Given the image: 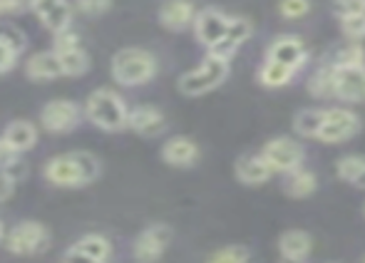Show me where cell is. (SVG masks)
<instances>
[{"label": "cell", "instance_id": "9a60e30c", "mask_svg": "<svg viewBox=\"0 0 365 263\" xmlns=\"http://www.w3.org/2000/svg\"><path fill=\"white\" fill-rule=\"evenodd\" d=\"M236 179L246 187H259V184H266L274 174V169L266 164V159L261 154H244V157L236 159L234 164Z\"/></svg>", "mask_w": 365, "mask_h": 263}, {"label": "cell", "instance_id": "7402d4cb", "mask_svg": "<svg viewBox=\"0 0 365 263\" xmlns=\"http://www.w3.org/2000/svg\"><path fill=\"white\" fill-rule=\"evenodd\" d=\"M316 189H318V179H316V174L308 172V169L298 167L286 174L284 192L289 194L291 199H308V197H313Z\"/></svg>", "mask_w": 365, "mask_h": 263}, {"label": "cell", "instance_id": "e0dca14e", "mask_svg": "<svg viewBox=\"0 0 365 263\" xmlns=\"http://www.w3.org/2000/svg\"><path fill=\"white\" fill-rule=\"evenodd\" d=\"M199 147L189 137H172L164 142L162 159L169 167H194L199 162Z\"/></svg>", "mask_w": 365, "mask_h": 263}, {"label": "cell", "instance_id": "d6a6232c", "mask_svg": "<svg viewBox=\"0 0 365 263\" xmlns=\"http://www.w3.org/2000/svg\"><path fill=\"white\" fill-rule=\"evenodd\" d=\"M341 30L348 38H365V13L341 18Z\"/></svg>", "mask_w": 365, "mask_h": 263}, {"label": "cell", "instance_id": "5bb4252c", "mask_svg": "<svg viewBox=\"0 0 365 263\" xmlns=\"http://www.w3.org/2000/svg\"><path fill=\"white\" fill-rule=\"evenodd\" d=\"M127 130L142 134V137H157L167 130V117L162 115V110L149 105H140L135 110H130V120H127Z\"/></svg>", "mask_w": 365, "mask_h": 263}, {"label": "cell", "instance_id": "f35d334b", "mask_svg": "<svg viewBox=\"0 0 365 263\" xmlns=\"http://www.w3.org/2000/svg\"><path fill=\"white\" fill-rule=\"evenodd\" d=\"M15 60H18V53H15V50L10 48L3 38H0V75H3V72H8V70H13Z\"/></svg>", "mask_w": 365, "mask_h": 263}, {"label": "cell", "instance_id": "60d3db41", "mask_svg": "<svg viewBox=\"0 0 365 263\" xmlns=\"http://www.w3.org/2000/svg\"><path fill=\"white\" fill-rule=\"evenodd\" d=\"M60 263H100V261H95V259H90L87 254H82L77 246H70V249L63 254V261H60Z\"/></svg>", "mask_w": 365, "mask_h": 263}, {"label": "cell", "instance_id": "484cf974", "mask_svg": "<svg viewBox=\"0 0 365 263\" xmlns=\"http://www.w3.org/2000/svg\"><path fill=\"white\" fill-rule=\"evenodd\" d=\"M308 90L313 97H336V67L328 65L313 72V77L308 80Z\"/></svg>", "mask_w": 365, "mask_h": 263}, {"label": "cell", "instance_id": "5b68a950", "mask_svg": "<svg viewBox=\"0 0 365 263\" xmlns=\"http://www.w3.org/2000/svg\"><path fill=\"white\" fill-rule=\"evenodd\" d=\"M85 117V107L73 100H53L40 110V127L53 134L73 132Z\"/></svg>", "mask_w": 365, "mask_h": 263}, {"label": "cell", "instance_id": "4dcf8cb0", "mask_svg": "<svg viewBox=\"0 0 365 263\" xmlns=\"http://www.w3.org/2000/svg\"><path fill=\"white\" fill-rule=\"evenodd\" d=\"M73 157H75L77 167L82 169V174H85V182L87 184L95 182V179L100 177L102 164H100V159H97L92 152H73Z\"/></svg>", "mask_w": 365, "mask_h": 263}, {"label": "cell", "instance_id": "2e32d148", "mask_svg": "<svg viewBox=\"0 0 365 263\" xmlns=\"http://www.w3.org/2000/svg\"><path fill=\"white\" fill-rule=\"evenodd\" d=\"M266 60H274V63H281V65L291 67V70H298V67L308 60V55L301 40L293 38V35H286V38H279L271 43L269 53H266Z\"/></svg>", "mask_w": 365, "mask_h": 263}, {"label": "cell", "instance_id": "ac0fdd59", "mask_svg": "<svg viewBox=\"0 0 365 263\" xmlns=\"http://www.w3.org/2000/svg\"><path fill=\"white\" fill-rule=\"evenodd\" d=\"M251 33H254V25H251L249 20L246 18H231L226 38L221 40L219 45H214V48L209 50V55H217V58H221V60H231L236 55V50H239V45L251 38Z\"/></svg>", "mask_w": 365, "mask_h": 263}, {"label": "cell", "instance_id": "3957f363", "mask_svg": "<svg viewBox=\"0 0 365 263\" xmlns=\"http://www.w3.org/2000/svg\"><path fill=\"white\" fill-rule=\"evenodd\" d=\"M226 75H229V60H221L217 55H207V58L202 60V65L184 72V75L179 77L177 87L182 95L199 97V95H207V92L217 90L221 82L226 80Z\"/></svg>", "mask_w": 365, "mask_h": 263}, {"label": "cell", "instance_id": "ee69618b", "mask_svg": "<svg viewBox=\"0 0 365 263\" xmlns=\"http://www.w3.org/2000/svg\"><path fill=\"white\" fill-rule=\"evenodd\" d=\"M0 239H3V224H0Z\"/></svg>", "mask_w": 365, "mask_h": 263}, {"label": "cell", "instance_id": "f1b7e54d", "mask_svg": "<svg viewBox=\"0 0 365 263\" xmlns=\"http://www.w3.org/2000/svg\"><path fill=\"white\" fill-rule=\"evenodd\" d=\"M207 263H251V256L244 246H224V249L214 251Z\"/></svg>", "mask_w": 365, "mask_h": 263}, {"label": "cell", "instance_id": "7a4b0ae2", "mask_svg": "<svg viewBox=\"0 0 365 263\" xmlns=\"http://www.w3.org/2000/svg\"><path fill=\"white\" fill-rule=\"evenodd\" d=\"M110 67L115 82L125 87L147 85L157 75V60H154L152 53H147L142 48H125L120 53H115Z\"/></svg>", "mask_w": 365, "mask_h": 263}, {"label": "cell", "instance_id": "d4e9b609", "mask_svg": "<svg viewBox=\"0 0 365 263\" xmlns=\"http://www.w3.org/2000/svg\"><path fill=\"white\" fill-rule=\"evenodd\" d=\"M293 77H296V70H291V67L281 63H274V60H266L259 70V82L266 87H284L289 85Z\"/></svg>", "mask_w": 365, "mask_h": 263}, {"label": "cell", "instance_id": "277c9868", "mask_svg": "<svg viewBox=\"0 0 365 263\" xmlns=\"http://www.w3.org/2000/svg\"><path fill=\"white\" fill-rule=\"evenodd\" d=\"M50 246V231L38 221H20L5 236V249L15 256H38Z\"/></svg>", "mask_w": 365, "mask_h": 263}, {"label": "cell", "instance_id": "52a82bcc", "mask_svg": "<svg viewBox=\"0 0 365 263\" xmlns=\"http://www.w3.org/2000/svg\"><path fill=\"white\" fill-rule=\"evenodd\" d=\"M169 241H172V229L164 224L147 226L140 236H137L135 246H132V254H135L137 263H157L167 251Z\"/></svg>", "mask_w": 365, "mask_h": 263}, {"label": "cell", "instance_id": "d6986e66", "mask_svg": "<svg viewBox=\"0 0 365 263\" xmlns=\"http://www.w3.org/2000/svg\"><path fill=\"white\" fill-rule=\"evenodd\" d=\"M25 75L28 80L35 82H50L55 77H63V65H60V58L55 50H45V53H35L33 58H28L25 63Z\"/></svg>", "mask_w": 365, "mask_h": 263}, {"label": "cell", "instance_id": "d590c367", "mask_svg": "<svg viewBox=\"0 0 365 263\" xmlns=\"http://www.w3.org/2000/svg\"><path fill=\"white\" fill-rule=\"evenodd\" d=\"M0 38H3L18 55L23 53L25 45H28V38H25V35L20 33V30H15V28H3V30H0Z\"/></svg>", "mask_w": 365, "mask_h": 263}, {"label": "cell", "instance_id": "7c38bea8", "mask_svg": "<svg viewBox=\"0 0 365 263\" xmlns=\"http://www.w3.org/2000/svg\"><path fill=\"white\" fill-rule=\"evenodd\" d=\"M336 97L343 102H365V65L336 67Z\"/></svg>", "mask_w": 365, "mask_h": 263}, {"label": "cell", "instance_id": "603a6c76", "mask_svg": "<svg viewBox=\"0 0 365 263\" xmlns=\"http://www.w3.org/2000/svg\"><path fill=\"white\" fill-rule=\"evenodd\" d=\"M326 112L328 110H318V107H313V110H301L293 117V132L306 139H318L323 122H326Z\"/></svg>", "mask_w": 365, "mask_h": 263}, {"label": "cell", "instance_id": "b9f144b4", "mask_svg": "<svg viewBox=\"0 0 365 263\" xmlns=\"http://www.w3.org/2000/svg\"><path fill=\"white\" fill-rule=\"evenodd\" d=\"M18 157H20V152H15V149L10 147V144L5 142L3 137H0V169H5L10 162H15Z\"/></svg>", "mask_w": 365, "mask_h": 263}, {"label": "cell", "instance_id": "ffe728a7", "mask_svg": "<svg viewBox=\"0 0 365 263\" xmlns=\"http://www.w3.org/2000/svg\"><path fill=\"white\" fill-rule=\"evenodd\" d=\"M313 249V241L306 231L301 229H291L286 231L284 236L279 239V251H281V259L291 261V263H303L311 256Z\"/></svg>", "mask_w": 365, "mask_h": 263}, {"label": "cell", "instance_id": "8992f818", "mask_svg": "<svg viewBox=\"0 0 365 263\" xmlns=\"http://www.w3.org/2000/svg\"><path fill=\"white\" fill-rule=\"evenodd\" d=\"M261 157L266 159V164H269L274 172L289 174L303 164V147L289 137H276L264 144Z\"/></svg>", "mask_w": 365, "mask_h": 263}, {"label": "cell", "instance_id": "4fadbf2b", "mask_svg": "<svg viewBox=\"0 0 365 263\" xmlns=\"http://www.w3.org/2000/svg\"><path fill=\"white\" fill-rule=\"evenodd\" d=\"M199 10L194 8L192 0H167V3L159 8V23L162 28L179 33V30H187L189 25H194Z\"/></svg>", "mask_w": 365, "mask_h": 263}, {"label": "cell", "instance_id": "30bf717a", "mask_svg": "<svg viewBox=\"0 0 365 263\" xmlns=\"http://www.w3.org/2000/svg\"><path fill=\"white\" fill-rule=\"evenodd\" d=\"M43 174L50 184L55 187H65V189H73V187H85V174L82 169L77 167L73 154H63V157H53L48 164L43 167Z\"/></svg>", "mask_w": 365, "mask_h": 263}, {"label": "cell", "instance_id": "f6af8a7d", "mask_svg": "<svg viewBox=\"0 0 365 263\" xmlns=\"http://www.w3.org/2000/svg\"><path fill=\"white\" fill-rule=\"evenodd\" d=\"M363 263H365V261H363Z\"/></svg>", "mask_w": 365, "mask_h": 263}, {"label": "cell", "instance_id": "44dd1931", "mask_svg": "<svg viewBox=\"0 0 365 263\" xmlns=\"http://www.w3.org/2000/svg\"><path fill=\"white\" fill-rule=\"evenodd\" d=\"M3 139L15 149V152H28V149H33L35 142H38V130H35L33 122L15 120V122H10V125L5 127Z\"/></svg>", "mask_w": 365, "mask_h": 263}, {"label": "cell", "instance_id": "cb8c5ba5", "mask_svg": "<svg viewBox=\"0 0 365 263\" xmlns=\"http://www.w3.org/2000/svg\"><path fill=\"white\" fill-rule=\"evenodd\" d=\"M336 174L343 182H351L365 189V157H356V154L341 157L336 162Z\"/></svg>", "mask_w": 365, "mask_h": 263}, {"label": "cell", "instance_id": "74e56055", "mask_svg": "<svg viewBox=\"0 0 365 263\" xmlns=\"http://www.w3.org/2000/svg\"><path fill=\"white\" fill-rule=\"evenodd\" d=\"M33 10V0H0V15H18Z\"/></svg>", "mask_w": 365, "mask_h": 263}, {"label": "cell", "instance_id": "f546056e", "mask_svg": "<svg viewBox=\"0 0 365 263\" xmlns=\"http://www.w3.org/2000/svg\"><path fill=\"white\" fill-rule=\"evenodd\" d=\"M358 65H365V53L361 45H346L333 58V67H358Z\"/></svg>", "mask_w": 365, "mask_h": 263}, {"label": "cell", "instance_id": "4316f807", "mask_svg": "<svg viewBox=\"0 0 365 263\" xmlns=\"http://www.w3.org/2000/svg\"><path fill=\"white\" fill-rule=\"evenodd\" d=\"M75 246L82 251V254H87L90 259H95V261H100V263H107V259H110V254H112V244L105 239V236H100V234L82 236V239L77 241Z\"/></svg>", "mask_w": 365, "mask_h": 263}, {"label": "cell", "instance_id": "1f68e13d", "mask_svg": "<svg viewBox=\"0 0 365 263\" xmlns=\"http://www.w3.org/2000/svg\"><path fill=\"white\" fill-rule=\"evenodd\" d=\"M279 10L286 20H298L306 18L308 10H311V0H281Z\"/></svg>", "mask_w": 365, "mask_h": 263}, {"label": "cell", "instance_id": "9c48e42d", "mask_svg": "<svg viewBox=\"0 0 365 263\" xmlns=\"http://www.w3.org/2000/svg\"><path fill=\"white\" fill-rule=\"evenodd\" d=\"M231 18L226 13H221L217 8H204L197 13V20H194V33H197V40L204 45L207 50H212L214 45H219L221 40L229 33Z\"/></svg>", "mask_w": 365, "mask_h": 263}, {"label": "cell", "instance_id": "836d02e7", "mask_svg": "<svg viewBox=\"0 0 365 263\" xmlns=\"http://www.w3.org/2000/svg\"><path fill=\"white\" fill-rule=\"evenodd\" d=\"M53 45H55V53L75 50V48H80V35H77L73 28H68V30H63V33L53 35Z\"/></svg>", "mask_w": 365, "mask_h": 263}, {"label": "cell", "instance_id": "7bdbcfd3", "mask_svg": "<svg viewBox=\"0 0 365 263\" xmlns=\"http://www.w3.org/2000/svg\"><path fill=\"white\" fill-rule=\"evenodd\" d=\"M15 192V182L5 172H0V201H8Z\"/></svg>", "mask_w": 365, "mask_h": 263}, {"label": "cell", "instance_id": "83f0119b", "mask_svg": "<svg viewBox=\"0 0 365 263\" xmlns=\"http://www.w3.org/2000/svg\"><path fill=\"white\" fill-rule=\"evenodd\" d=\"M60 58V65H63V72L68 77H80L87 72L90 67V58L82 48H75V50H65V53H58Z\"/></svg>", "mask_w": 365, "mask_h": 263}, {"label": "cell", "instance_id": "8fae6325", "mask_svg": "<svg viewBox=\"0 0 365 263\" xmlns=\"http://www.w3.org/2000/svg\"><path fill=\"white\" fill-rule=\"evenodd\" d=\"M33 13L50 33H63L73 23V5L70 0H33Z\"/></svg>", "mask_w": 365, "mask_h": 263}, {"label": "cell", "instance_id": "6da1fadb", "mask_svg": "<svg viewBox=\"0 0 365 263\" xmlns=\"http://www.w3.org/2000/svg\"><path fill=\"white\" fill-rule=\"evenodd\" d=\"M85 117L95 127L105 132H120L127 127L130 120V110H127L125 100L112 90H95L85 102Z\"/></svg>", "mask_w": 365, "mask_h": 263}, {"label": "cell", "instance_id": "ba28073f", "mask_svg": "<svg viewBox=\"0 0 365 263\" xmlns=\"http://www.w3.org/2000/svg\"><path fill=\"white\" fill-rule=\"evenodd\" d=\"M358 130H361V120H358L356 112L333 107V110L326 112V122H323L318 139L326 144H338V142H346V139L356 137Z\"/></svg>", "mask_w": 365, "mask_h": 263}, {"label": "cell", "instance_id": "8d00e7d4", "mask_svg": "<svg viewBox=\"0 0 365 263\" xmlns=\"http://www.w3.org/2000/svg\"><path fill=\"white\" fill-rule=\"evenodd\" d=\"M112 5V0H77V8L85 15H102L107 13Z\"/></svg>", "mask_w": 365, "mask_h": 263}, {"label": "cell", "instance_id": "e575fe53", "mask_svg": "<svg viewBox=\"0 0 365 263\" xmlns=\"http://www.w3.org/2000/svg\"><path fill=\"white\" fill-rule=\"evenodd\" d=\"M333 10H336L338 18L365 13V0H333Z\"/></svg>", "mask_w": 365, "mask_h": 263}, {"label": "cell", "instance_id": "ab89813d", "mask_svg": "<svg viewBox=\"0 0 365 263\" xmlns=\"http://www.w3.org/2000/svg\"><path fill=\"white\" fill-rule=\"evenodd\" d=\"M0 172L8 174V177L13 179V182H20V179H25V174H28V164H25L23 159L18 157V159H15V162H10L5 169H0Z\"/></svg>", "mask_w": 365, "mask_h": 263}]
</instances>
